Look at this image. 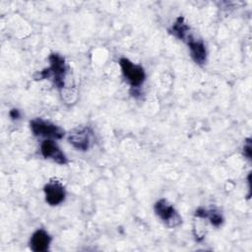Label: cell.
Returning <instances> with one entry per match:
<instances>
[{"mask_svg": "<svg viewBox=\"0 0 252 252\" xmlns=\"http://www.w3.org/2000/svg\"><path fill=\"white\" fill-rule=\"evenodd\" d=\"M156 215L168 228H173L182 223V218L174 207L165 199H160L156 202L154 207Z\"/></svg>", "mask_w": 252, "mask_h": 252, "instance_id": "2", "label": "cell"}, {"mask_svg": "<svg viewBox=\"0 0 252 252\" xmlns=\"http://www.w3.org/2000/svg\"><path fill=\"white\" fill-rule=\"evenodd\" d=\"M43 191L45 195V201L50 206H57L65 200V188L63 184L56 179L49 180L44 185Z\"/></svg>", "mask_w": 252, "mask_h": 252, "instance_id": "5", "label": "cell"}, {"mask_svg": "<svg viewBox=\"0 0 252 252\" xmlns=\"http://www.w3.org/2000/svg\"><path fill=\"white\" fill-rule=\"evenodd\" d=\"M205 219H208L210 220V222L216 227H219L223 221V218H222L221 214L219 211H217L216 209H210V210L205 209L204 220Z\"/></svg>", "mask_w": 252, "mask_h": 252, "instance_id": "11", "label": "cell"}, {"mask_svg": "<svg viewBox=\"0 0 252 252\" xmlns=\"http://www.w3.org/2000/svg\"><path fill=\"white\" fill-rule=\"evenodd\" d=\"M119 65L121 67L124 78L131 85V87L138 88L144 83L146 74L142 66L133 63L127 58H120Z\"/></svg>", "mask_w": 252, "mask_h": 252, "instance_id": "4", "label": "cell"}, {"mask_svg": "<svg viewBox=\"0 0 252 252\" xmlns=\"http://www.w3.org/2000/svg\"><path fill=\"white\" fill-rule=\"evenodd\" d=\"M31 130L34 136L44 137L47 139H61L64 136V130L46 120L35 118L30 122Z\"/></svg>", "mask_w": 252, "mask_h": 252, "instance_id": "3", "label": "cell"}, {"mask_svg": "<svg viewBox=\"0 0 252 252\" xmlns=\"http://www.w3.org/2000/svg\"><path fill=\"white\" fill-rule=\"evenodd\" d=\"M48 60L50 63L49 67L36 73L34 75V78L36 80L51 78L54 86H56L60 91L63 92L64 90L67 89L66 80H67L68 67L66 65L65 59L57 53H51L48 57Z\"/></svg>", "mask_w": 252, "mask_h": 252, "instance_id": "1", "label": "cell"}, {"mask_svg": "<svg viewBox=\"0 0 252 252\" xmlns=\"http://www.w3.org/2000/svg\"><path fill=\"white\" fill-rule=\"evenodd\" d=\"M9 115H10V117H11L12 119H19L20 116H21L20 111H19L18 109H16V108L11 109L10 112H9Z\"/></svg>", "mask_w": 252, "mask_h": 252, "instance_id": "13", "label": "cell"}, {"mask_svg": "<svg viewBox=\"0 0 252 252\" xmlns=\"http://www.w3.org/2000/svg\"><path fill=\"white\" fill-rule=\"evenodd\" d=\"M186 43L189 46L192 59L199 65L205 64L207 60V50L204 42L192 36Z\"/></svg>", "mask_w": 252, "mask_h": 252, "instance_id": "9", "label": "cell"}, {"mask_svg": "<svg viewBox=\"0 0 252 252\" xmlns=\"http://www.w3.org/2000/svg\"><path fill=\"white\" fill-rule=\"evenodd\" d=\"M169 32L184 42H187L192 37V34L190 33V28L184 21L183 17H178L176 19L174 24L169 29Z\"/></svg>", "mask_w": 252, "mask_h": 252, "instance_id": "10", "label": "cell"}, {"mask_svg": "<svg viewBox=\"0 0 252 252\" xmlns=\"http://www.w3.org/2000/svg\"><path fill=\"white\" fill-rule=\"evenodd\" d=\"M92 131L88 127L73 130L68 137L69 143L79 151H87L91 145Z\"/></svg>", "mask_w": 252, "mask_h": 252, "instance_id": "7", "label": "cell"}, {"mask_svg": "<svg viewBox=\"0 0 252 252\" xmlns=\"http://www.w3.org/2000/svg\"><path fill=\"white\" fill-rule=\"evenodd\" d=\"M251 154H252V147H251V139L248 138L244 142L243 146V155L248 158L251 159Z\"/></svg>", "mask_w": 252, "mask_h": 252, "instance_id": "12", "label": "cell"}, {"mask_svg": "<svg viewBox=\"0 0 252 252\" xmlns=\"http://www.w3.org/2000/svg\"><path fill=\"white\" fill-rule=\"evenodd\" d=\"M40 153L44 158H50L58 164L64 165L68 163V158L65 154L51 139H46L42 141L40 145Z\"/></svg>", "mask_w": 252, "mask_h": 252, "instance_id": "6", "label": "cell"}, {"mask_svg": "<svg viewBox=\"0 0 252 252\" xmlns=\"http://www.w3.org/2000/svg\"><path fill=\"white\" fill-rule=\"evenodd\" d=\"M51 236L42 228L36 229L30 240V247L33 252H45L48 250Z\"/></svg>", "mask_w": 252, "mask_h": 252, "instance_id": "8", "label": "cell"}]
</instances>
